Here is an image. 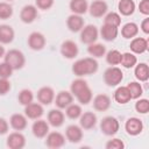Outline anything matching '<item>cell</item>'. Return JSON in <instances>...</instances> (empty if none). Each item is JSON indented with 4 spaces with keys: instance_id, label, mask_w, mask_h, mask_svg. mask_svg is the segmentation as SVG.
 <instances>
[{
    "instance_id": "43",
    "label": "cell",
    "mask_w": 149,
    "mask_h": 149,
    "mask_svg": "<svg viewBox=\"0 0 149 149\" xmlns=\"http://www.w3.org/2000/svg\"><path fill=\"white\" fill-rule=\"evenodd\" d=\"M13 71L14 70L12 69V66L8 63H6L5 61L2 63H0V78H9L12 76Z\"/></svg>"
},
{
    "instance_id": "13",
    "label": "cell",
    "mask_w": 149,
    "mask_h": 149,
    "mask_svg": "<svg viewBox=\"0 0 149 149\" xmlns=\"http://www.w3.org/2000/svg\"><path fill=\"white\" fill-rule=\"evenodd\" d=\"M43 114H44L43 105H41L40 102H30L29 105L24 106V115L27 116V119L37 120L41 119Z\"/></svg>"
},
{
    "instance_id": "21",
    "label": "cell",
    "mask_w": 149,
    "mask_h": 149,
    "mask_svg": "<svg viewBox=\"0 0 149 149\" xmlns=\"http://www.w3.org/2000/svg\"><path fill=\"white\" fill-rule=\"evenodd\" d=\"M129 48L133 54L141 55L148 50V40L144 37H134L130 41Z\"/></svg>"
},
{
    "instance_id": "11",
    "label": "cell",
    "mask_w": 149,
    "mask_h": 149,
    "mask_svg": "<svg viewBox=\"0 0 149 149\" xmlns=\"http://www.w3.org/2000/svg\"><path fill=\"white\" fill-rule=\"evenodd\" d=\"M6 144L9 149H22L26 146V137L22 133L16 130L7 136Z\"/></svg>"
},
{
    "instance_id": "6",
    "label": "cell",
    "mask_w": 149,
    "mask_h": 149,
    "mask_svg": "<svg viewBox=\"0 0 149 149\" xmlns=\"http://www.w3.org/2000/svg\"><path fill=\"white\" fill-rule=\"evenodd\" d=\"M27 43H28V47L31 50L40 51V50H42L45 47L47 41H45V37H44V35L42 33H40V31H33L28 36Z\"/></svg>"
},
{
    "instance_id": "26",
    "label": "cell",
    "mask_w": 149,
    "mask_h": 149,
    "mask_svg": "<svg viewBox=\"0 0 149 149\" xmlns=\"http://www.w3.org/2000/svg\"><path fill=\"white\" fill-rule=\"evenodd\" d=\"M113 98L120 105H125V104H127L132 100V97H130V93H129L127 86H119L115 90Z\"/></svg>"
},
{
    "instance_id": "4",
    "label": "cell",
    "mask_w": 149,
    "mask_h": 149,
    "mask_svg": "<svg viewBox=\"0 0 149 149\" xmlns=\"http://www.w3.org/2000/svg\"><path fill=\"white\" fill-rule=\"evenodd\" d=\"M120 129V122L116 118L108 115L102 118V120L100 121V130L102 134L107 135V136H113L115 135Z\"/></svg>"
},
{
    "instance_id": "2",
    "label": "cell",
    "mask_w": 149,
    "mask_h": 149,
    "mask_svg": "<svg viewBox=\"0 0 149 149\" xmlns=\"http://www.w3.org/2000/svg\"><path fill=\"white\" fill-rule=\"evenodd\" d=\"M5 62L8 63L13 70H20L26 64V57L22 51L17 49H10L7 52H5Z\"/></svg>"
},
{
    "instance_id": "32",
    "label": "cell",
    "mask_w": 149,
    "mask_h": 149,
    "mask_svg": "<svg viewBox=\"0 0 149 149\" xmlns=\"http://www.w3.org/2000/svg\"><path fill=\"white\" fill-rule=\"evenodd\" d=\"M137 63V58L135 56V54L133 52H123L121 55V61H120V64L126 68V69H130V68H134Z\"/></svg>"
},
{
    "instance_id": "42",
    "label": "cell",
    "mask_w": 149,
    "mask_h": 149,
    "mask_svg": "<svg viewBox=\"0 0 149 149\" xmlns=\"http://www.w3.org/2000/svg\"><path fill=\"white\" fill-rule=\"evenodd\" d=\"M106 149H123L125 148V143L121 139L114 137L112 140H108L105 144Z\"/></svg>"
},
{
    "instance_id": "19",
    "label": "cell",
    "mask_w": 149,
    "mask_h": 149,
    "mask_svg": "<svg viewBox=\"0 0 149 149\" xmlns=\"http://www.w3.org/2000/svg\"><path fill=\"white\" fill-rule=\"evenodd\" d=\"M31 132L33 135L37 139H44L47 136V134L49 133V123L45 120L42 119H37L34 121L33 126H31Z\"/></svg>"
},
{
    "instance_id": "35",
    "label": "cell",
    "mask_w": 149,
    "mask_h": 149,
    "mask_svg": "<svg viewBox=\"0 0 149 149\" xmlns=\"http://www.w3.org/2000/svg\"><path fill=\"white\" fill-rule=\"evenodd\" d=\"M92 98H93V93H92V90L90 88V86L85 87L83 91H80L77 95H76V99L78 100V102H80L81 105H87L92 101Z\"/></svg>"
},
{
    "instance_id": "23",
    "label": "cell",
    "mask_w": 149,
    "mask_h": 149,
    "mask_svg": "<svg viewBox=\"0 0 149 149\" xmlns=\"http://www.w3.org/2000/svg\"><path fill=\"white\" fill-rule=\"evenodd\" d=\"M66 26L69 28L70 31L72 33H78L83 29L84 27V19L81 17V15L78 14H71L70 16H68L66 19Z\"/></svg>"
},
{
    "instance_id": "40",
    "label": "cell",
    "mask_w": 149,
    "mask_h": 149,
    "mask_svg": "<svg viewBox=\"0 0 149 149\" xmlns=\"http://www.w3.org/2000/svg\"><path fill=\"white\" fill-rule=\"evenodd\" d=\"M13 15V7L8 2H0V20H8Z\"/></svg>"
},
{
    "instance_id": "39",
    "label": "cell",
    "mask_w": 149,
    "mask_h": 149,
    "mask_svg": "<svg viewBox=\"0 0 149 149\" xmlns=\"http://www.w3.org/2000/svg\"><path fill=\"white\" fill-rule=\"evenodd\" d=\"M121 52L116 49H112L109 51L106 52L105 57H106V62L109 64V65H119L120 64V61H121Z\"/></svg>"
},
{
    "instance_id": "1",
    "label": "cell",
    "mask_w": 149,
    "mask_h": 149,
    "mask_svg": "<svg viewBox=\"0 0 149 149\" xmlns=\"http://www.w3.org/2000/svg\"><path fill=\"white\" fill-rule=\"evenodd\" d=\"M99 64L93 57H85L76 61L72 64V72L77 77H85L93 74L98 71Z\"/></svg>"
},
{
    "instance_id": "29",
    "label": "cell",
    "mask_w": 149,
    "mask_h": 149,
    "mask_svg": "<svg viewBox=\"0 0 149 149\" xmlns=\"http://www.w3.org/2000/svg\"><path fill=\"white\" fill-rule=\"evenodd\" d=\"M139 34V26L135 22H127L121 28V35L123 38L130 40Z\"/></svg>"
},
{
    "instance_id": "48",
    "label": "cell",
    "mask_w": 149,
    "mask_h": 149,
    "mask_svg": "<svg viewBox=\"0 0 149 149\" xmlns=\"http://www.w3.org/2000/svg\"><path fill=\"white\" fill-rule=\"evenodd\" d=\"M140 28H141V30H142L146 35H148V34H149V17L143 19V21L141 22Z\"/></svg>"
},
{
    "instance_id": "49",
    "label": "cell",
    "mask_w": 149,
    "mask_h": 149,
    "mask_svg": "<svg viewBox=\"0 0 149 149\" xmlns=\"http://www.w3.org/2000/svg\"><path fill=\"white\" fill-rule=\"evenodd\" d=\"M5 52H6V51H5V48H3V47L1 45V43H0V58L5 56Z\"/></svg>"
},
{
    "instance_id": "9",
    "label": "cell",
    "mask_w": 149,
    "mask_h": 149,
    "mask_svg": "<svg viewBox=\"0 0 149 149\" xmlns=\"http://www.w3.org/2000/svg\"><path fill=\"white\" fill-rule=\"evenodd\" d=\"M79 49L78 45L76 44V42L71 41V40H66L62 43L61 45V54L64 58L66 59H73L78 56Z\"/></svg>"
},
{
    "instance_id": "15",
    "label": "cell",
    "mask_w": 149,
    "mask_h": 149,
    "mask_svg": "<svg viewBox=\"0 0 149 149\" xmlns=\"http://www.w3.org/2000/svg\"><path fill=\"white\" fill-rule=\"evenodd\" d=\"M65 137L71 143H79L83 140V128L77 125H69L65 129Z\"/></svg>"
},
{
    "instance_id": "24",
    "label": "cell",
    "mask_w": 149,
    "mask_h": 149,
    "mask_svg": "<svg viewBox=\"0 0 149 149\" xmlns=\"http://www.w3.org/2000/svg\"><path fill=\"white\" fill-rule=\"evenodd\" d=\"M100 36L102 37V40L107 41V42H112L118 37L119 34V27H114V26H109V24H102L100 30H99Z\"/></svg>"
},
{
    "instance_id": "34",
    "label": "cell",
    "mask_w": 149,
    "mask_h": 149,
    "mask_svg": "<svg viewBox=\"0 0 149 149\" xmlns=\"http://www.w3.org/2000/svg\"><path fill=\"white\" fill-rule=\"evenodd\" d=\"M88 86V84H87V81L85 80V79H83L81 77H78L77 79H74L72 83H71V85H70V92H71V94L73 95V97H76L80 91H83L85 87H87Z\"/></svg>"
},
{
    "instance_id": "38",
    "label": "cell",
    "mask_w": 149,
    "mask_h": 149,
    "mask_svg": "<svg viewBox=\"0 0 149 149\" xmlns=\"http://www.w3.org/2000/svg\"><path fill=\"white\" fill-rule=\"evenodd\" d=\"M17 100H19V102L22 106H27L30 102H33V100H34V93L30 90H28V88H23V90H21L19 92Z\"/></svg>"
},
{
    "instance_id": "36",
    "label": "cell",
    "mask_w": 149,
    "mask_h": 149,
    "mask_svg": "<svg viewBox=\"0 0 149 149\" xmlns=\"http://www.w3.org/2000/svg\"><path fill=\"white\" fill-rule=\"evenodd\" d=\"M104 23L109 24V26H114V27H119L121 24V15L116 12L106 13L105 17H104Z\"/></svg>"
},
{
    "instance_id": "28",
    "label": "cell",
    "mask_w": 149,
    "mask_h": 149,
    "mask_svg": "<svg viewBox=\"0 0 149 149\" xmlns=\"http://www.w3.org/2000/svg\"><path fill=\"white\" fill-rule=\"evenodd\" d=\"M69 7L72 14L83 15L88 9V2L87 0H71L69 3Z\"/></svg>"
},
{
    "instance_id": "17",
    "label": "cell",
    "mask_w": 149,
    "mask_h": 149,
    "mask_svg": "<svg viewBox=\"0 0 149 149\" xmlns=\"http://www.w3.org/2000/svg\"><path fill=\"white\" fill-rule=\"evenodd\" d=\"M54 102L57 108L59 109H65L70 104L73 102V95L69 91H59L54 99Z\"/></svg>"
},
{
    "instance_id": "27",
    "label": "cell",
    "mask_w": 149,
    "mask_h": 149,
    "mask_svg": "<svg viewBox=\"0 0 149 149\" xmlns=\"http://www.w3.org/2000/svg\"><path fill=\"white\" fill-rule=\"evenodd\" d=\"M136 5L134 0H120L118 3V9L119 13L123 16H130L135 12Z\"/></svg>"
},
{
    "instance_id": "41",
    "label": "cell",
    "mask_w": 149,
    "mask_h": 149,
    "mask_svg": "<svg viewBox=\"0 0 149 149\" xmlns=\"http://www.w3.org/2000/svg\"><path fill=\"white\" fill-rule=\"evenodd\" d=\"M135 111L140 114H147L149 112V100L148 99H139L135 102Z\"/></svg>"
},
{
    "instance_id": "10",
    "label": "cell",
    "mask_w": 149,
    "mask_h": 149,
    "mask_svg": "<svg viewBox=\"0 0 149 149\" xmlns=\"http://www.w3.org/2000/svg\"><path fill=\"white\" fill-rule=\"evenodd\" d=\"M36 98H37V101H38L41 105L48 106V105H50V104L54 102V99H55V91H54V88L50 87V86H43V87H41V88L37 91Z\"/></svg>"
},
{
    "instance_id": "37",
    "label": "cell",
    "mask_w": 149,
    "mask_h": 149,
    "mask_svg": "<svg viewBox=\"0 0 149 149\" xmlns=\"http://www.w3.org/2000/svg\"><path fill=\"white\" fill-rule=\"evenodd\" d=\"M127 88H128V91L130 93L132 99H139L143 94L142 85L139 81H130V83H128Z\"/></svg>"
},
{
    "instance_id": "47",
    "label": "cell",
    "mask_w": 149,
    "mask_h": 149,
    "mask_svg": "<svg viewBox=\"0 0 149 149\" xmlns=\"http://www.w3.org/2000/svg\"><path fill=\"white\" fill-rule=\"evenodd\" d=\"M9 130V123L6 119L0 118V135H5L7 134Z\"/></svg>"
},
{
    "instance_id": "5",
    "label": "cell",
    "mask_w": 149,
    "mask_h": 149,
    "mask_svg": "<svg viewBox=\"0 0 149 149\" xmlns=\"http://www.w3.org/2000/svg\"><path fill=\"white\" fill-rule=\"evenodd\" d=\"M99 37V30L94 24H86L80 30V41L84 44H91L97 42Z\"/></svg>"
},
{
    "instance_id": "18",
    "label": "cell",
    "mask_w": 149,
    "mask_h": 149,
    "mask_svg": "<svg viewBox=\"0 0 149 149\" xmlns=\"http://www.w3.org/2000/svg\"><path fill=\"white\" fill-rule=\"evenodd\" d=\"M92 104L95 111L105 112L111 107V98L105 93H100V94H97L94 98H92Z\"/></svg>"
},
{
    "instance_id": "30",
    "label": "cell",
    "mask_w": 149,
    "mask_h": 149,
    "mask_svg": "<svg viewBox=\"0 0 149 149\" xmlns=\"http://www.w3.org/2000/svg\"><path fill=\"white\" fill-rule=\"evenodd\" d=\"M87 52L90 54V56H92L93 58H101L102 56L106 55V47L101 43H91L87 47Z\"/></svg>"
},
{
    "instance_id": "20",
    "label": "cell",
    "mask_w": 149,
    "mask_h": 149,
    "mask_svg": "<svg viewBox=\"0 0 149 149\" xmlns=\"http://www.w3.org/2000/svg\"><path fill=\"white\" fill-rule=\"evenodd\" d=\"M97 121H98L97 115L93 112H84L79 116V126L86 130L94 128L97 125Z\"/></svg>"
},
{
    "instance_id": "8",
    "label": "cell",
    "mask_w": 149,
    "mask_h": 149,
    "mask_svg": "<svg viewBox=\"0 0 149 149\" xmlns=\"http://www.w3.org/2000/svg\"><path fill=\"white\" fill-rule=\"evenodd\" d=\"M65 144V136L59 132L48 133L45 136V146L50 149H57Z\"/></svg>"
},
{
    "instance_id": "7",
    "label": "cell",
    "mask_w": 149,
    "mask_h": 149,
    "mask_svg": "<svg viewBox=\"0 0 149 149\" xmlns=\"http://www.w3.org/2000/svg\"><path fill=\"white\" fill-rule=\"evenodd\" d=\"M125 130L130 136L140 135L142 133V130H143V122H142V120L139 119V118H135V116L129 118L126 121V123H125Z\"/></svg>"
},
{
    "instance_id": "22",
    "label": "cell",
    "mask_w": 149,
    "mask_h": 149,
    "mask_svg": "<svg viewBox=\"0 0 149 149\" xmlns=\"http://www.w3.org/2000/svg\"><path fill=\"white\" fill-rule=\"evenodd\" d=\"M27 125H28V121H27V116L24 114L15 113L9 119V126L14 130H17V132H21V130L26 129Z\"/></svg>"
},
{
    "instance_id": "25",
    "label": "cell",
    "mask_w": 149,
    "mask_h": 149,
    "mask_svg": "<svg viewBox=\"0 0 149 149\" xmlns=\"http://www.w3.org/2000/svg\"><path fill=\"white\" fill-rule=\"evenodd\" d=\"M15 37V31L9 24H0V43L9 44Z\"/></svg>"
},
{
    "instance_id": "45",
    "label": "cell",
    "mask_w": 149,
    "mask_h": 149,
    "mask_svg": "<svg viewBox=\"0 0 149 149\" xmlns=\"http://www.w3.org/2000/svg\"><path fill=\"white\" fill-rule=\"evenodd\" d=\"M10 88H12V85L8 78H0V95L7 94L10 91Z\"/></svg>"
},
{
    "instance_id": "3",
    "label": "cell",
    "mask_w": 149,
    "mask_h": 149,
    "mask_svg": "<svg viewBox=\"0 0 149 149\" xmlns=\"http://www.w3.org/2000/svg\"><path fill=\"white\" fill-rule=\"evenodd\" d=\"M122 79H123V72L116 65L109 66L104 72V81L107 86H111V87L118 86L122 81Z\"/></svg>"
},
{
    "instance_id": "14",
    "label": "cell",
    "mask_w": 149,
    "mask_h": 149,
    "mask_svg": "<svg viewBox=\"0 0 149 149\" xmlns=\"http://www.w3.org/2000/svg\"><path fill=\"white\" fill-rule=\"evenodd\" d=\"M48 123L49 126H52L55 128H59L64 125L65 121V114L59 108H54L48 112Z\"/></svg>"
},
{
    "instance_id": "12",
    "label": "cell",
    "mask_w": 149,
    "mask_h": 149,
    "mask_svg": "<svg viewBox=\"0 0 149 149\" xmlns=\"http://www.w3.org/2000/svg\"><path fill=\"white\" fill-rule=\"evenodd\" d=\"M93 17H102L108 10V6L104 0H94L88 5L87 9Z\"/></svg>"
},
{
    "instance_id": "31",
    "label": "cell",
    "mask_w": 149,
    "mask_h": 149,
    "mask_svg": "<svg viewBox=\"0 0 149 149\" xmlns=\"http://www.w3.org/2000/svg\"><path fill=\"white\" fill-rule=\"evenodd\" d=\"M134 74L135 78L140 81H147L149 79V68L147 63H140L135 65L134 69Z\"/></svg>"
},
{
    "instance_id": "46",
    "label": "cell",
    "mask_w": 149,
    "mask_h": 149,
    "mask_svg": "<svg viewBox=\"0 0 149 149\" xmlns=\"http://www.w3.org/2000/svg\"><path fill=\"white\" fill-rule=\"evenodd\" d=\"M139 10L141 14L148 16L149 15V0H141L139 3Z\"/></svg>"
},
{
    "instance_id": "33",
    "label": "cell",
    "mask_w": 149,
    "mask_h": 149,
    "mask_svg": "<svg viewBox=\"0 0 149 149\" xmlns=\"http://www.w3.org/2000/svg\"><path fill=\"white\" fill-rule=\"evenodd\" d=\"M83 113V109H81V106L78 105V104H70L66 108H65V115L71 119V120H77L79 119V116L81 115Z\"/></svg>"
},
{
    "instance_id": "16",
    "label": "cell",
    "mask_w": 149,
    "mask_h": 149,
    "mask_svg": "<svg viewBox=\"0 0 149 149\" xmlns=\"http://www.w3.org/2000/svg\"><path fill=\"white\" fill-rule=\"evenodd\" d=\"M20 19L23 23H33L37 19V7L34 5H26L20 12Z\"/></svg>"
},
{
    "instance_id": "44",
    "label": "cell",
    "mask_w": 149,
    "mask_h": 149,
    "mask_svg": "<svg viewBox=\"0 0 149 149\" xmlns=\"http://www.w3.org/2000/svg\"><path fill=\"white\" fill-rule=\"evenodd\" d=\"M55 0H35V6L38 9L42 10H48L54 6Z\"/></svg>"
}]
</instances>
